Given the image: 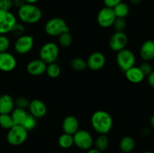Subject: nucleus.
Returning <instances> with one entry per match:
<instances>
[{
    "mask_svg": "<svg viewBox=\"0 0 154 153\" xmlns=\"http://www.w3.org/2000/svg\"><path fill=\"white\" fill-rule=\"evenodd\" d=\"M14 106L24 110L29 107L30 103V101L26 98L22 97V96L17 98L15 100H14Z\"/></svg>",
    "mask_w": 154,
    "mask_h": 153,
    "instance_id": "30",
    "label": "nucleus"
},
{
    "mask_svg": "<svg viewBox=\"0 0 154 153\" xmlns=\"http://www.w3.org/2000/svg\"><path fill=\"white\" fill-rule=\"evenodd\" d=\"M58 143L61 148H69L74 145L73 135L69 134H63L58 139Z\"/></svg>",
    "mask_w": 154,
    "mask_h": 153,
    "instance_id": "23",
    "label": "nucleus"
},
{
    "mask_svg": "<svg viewBox=\"0 0 154 153\" xmlns=\"http://www.w3.org/2000/svg\"><path fill=\"white\" fill-rule=\"evenodd\" d=\"M12 2H13V5L18 8H20L23 4H26L25 0H12Z\"/></svg>",
    "mask_w": 154,
    "mask_h": 153,
    "instance_id": "38",
    "label": "nucleus"
},
{
    "mask_svg": "<svg viewBox=\"0 0 154 153\" xmlns=\"http://www.w3.org/2000/svg\"><path fill=\"white\" fill-rule=\"evenodd\" d=\"M34 44L35 40L32 36L29 34H23L17 38L14 47L18 54L25 55L32 50Z\"/></svg>",
    "mask_w": 154,
    "mask_h": 153,
    "instance_id": "8",
    "label": "nucleus"
},
{
    "mask_svg": "<svg viewBox=\"0 0 154 153\" xmlns=\"http://www.w3.org/2000/svg\"><path fill=\"white\" fill-rule=\"evenodd\" d=\"M70 66L73 70L76 71H82L87 68V61L81 57H75L71 60Z\"/></svg>",
    "mask_w": 154,
    "mask_h": 153,
    "instance_id": "24",
    "label": "nucleus"
},
{
    "mask_svg": "<svg viewBox=\"0 0 154 153\" xmlns=\"http://www.w3.org/2000/svg\"><path fill=\"white\" fill-rule=\"evenodd\" d=\"M125 75L128 80L132 83H140L144 79V75L139 67L133 66L125 71Z\"/></svg>",
    "mask_w": 154,
    "mask_h": 153,
    "instance_id": "18",
    "label": "nucleus"
},
{
    "mask_svg": "<svg viewBox=\"0 0 154 153\" xmlns=\"http://www.w3.org/2000/svg\"><path fill=\"white\" fill-rule=\"evenodd\" d=\"M60 55V48L54 42H48L41 47L39 50V58L47 64L56 62Z\"/></svg>",
    "mask_w": 154,
    "mask_h": 153,
    "instance_id": "4",
    "label": "nucleus"
},
{
    "mask_svg": "<svg viewBox=\"0 0 154 153\" xmlns=\"http://www.w3.org/2000/svg\"><path fill=\"white\" fill-rule=\"evenodd\" d=\"M38 0H25L26 3H28V4H35Z\"/></svg>",
    "mask_w": 154,
    "mask_h": 153,
    "instance_id": "41",
    "label": "nucleus"
},
{
    "mask_svg": "<svg viewBox=\"0 0 154 153\" xmlns=\"http://www.w3.org/2000/svg\"><path fill=\"white\" fill-rule=\"evenodd\" d=\"M129 2H130L132 4L137 5V4H139L140 3H141L142 0H129Z\"/></svg>",
    "mask_w": 154,
    "mask_h": 153,
    "instance_id": "40",
    "label": "nucleus"
},
{
    "mask_svg": "<svg viewBox=\"0 0 154 153\" xmlns=\"http://www.w3.org/2000/svg\"><path fill=\"white\" fill-rule=\"evenodd\" d=\"M114 14L116 15V17L118 18H126L129 14V7L126 3L121 2L115 6L113 8Z\"/></svg>",
    "mask_w": 154,
    "mask_h": 153,
    "instance_id": "22",
    "label": "nucleus"
},
{
    "mask_svg": "<svg viewBox=\"0 0 154 153\" xmlns=\"http://www.w3.org/2000/svg\"><path fill=\"white\" fill-rule=\"evenodd\" d=\"M121 2L122 0H103L105 7L110 8H114L117 4H118Z\"/></svg>",
    "mask_w": 154,
    "mask_h": 153,
    "instance_id": "36",
    "label": "nucleus"
},
{
    "mask_svg": "<svg viewBox=\"0 0 154 153\" xmlns=\"http://www.w3.org/2000/svg\"><path fill=\"white\" fill-rule=\"evenodd\" d=\"M150 125H151V127L154 129V115L152 116L151 118H150Z\"/></svg>",
    "mask_w": 154,
    "mask_h": 153,
    "instance_id": "42",
    "label": "nucleus"
},
{
    "mask_svg": "<svg viewBox=\"0 0 154 153\" xmlns=\"http://www.w3.org/2000/svg\"><path fill=\"white\" fill-rule=\"evenodd\" d=\"M139 68L141 69V70L142 71V73L144 74V76H148L152 71H153V67H152L151 64L149 63V62H145L141 63L139 65Z\"/></svg>",
    "mask_w": 154,
    "mask_h": 153,
    "instance_id": "34",
    "label": "nucleus"
},
{
    "mask_svg": "<svg viewBox=\"0 0 154 153\" xmlns=\"http://www.w3.org/2000/svg\"><path fill=\"white\" fill-rule=\"evenodd\" d=\"M62 128L64 133L74 135L79 130V122L74 116H68L63 119Z\"/></svg>",
    "mask_w": 154,
    "mask_h": 153,
    "instance_id": "16",
    "label": "nucleus"
},
{
    "mask_svg": "<svg viewBox=\"0 0 154 153\" xmlns=\"http://www.w3.org/2000/svg\"><path fill=\"white\" fill-rule=\"evenodd\" d=\"M140 56L145 62H150L154 58V40H145L140 48Z\"/></svg>",
    "mask_w": 154,
    "mask_h": 153,
    "instance_id": "17",
    "label": "nucleus"
},
{
    "mask_svg": "<svg viewBox=\"0 0 154 153\" xmlns=\"http://www.w3.org/2000/svg\"><path fill=\"white\" fill-rule=\"evenodd\" d=\"M28 113L26 112V110L20 109V108H14L11 112V116L14 122V124L17 125H22L24 120L26 118Z\"/></svg>",
    "mask_w": 154,
    "mask_h": 153,
    "instance_id": "20",
    "label": "nucleus"
},
{
    "mask_svg": "<svg viewBox=\"0 0 154 153\" xmlns=\"http://www.w3.org/2000/svg\"><path fill=\"white\" fill-rule=\"evenodd\" d=\"M147 82L150 86L154 88V70L147 76Z\"/></svg>",
    "mask_w": 154,
    "mask_h": 153,
    "instance_id": "37",
    "label": "nucleus"
},
{
    "mask_svg": "<svg viewBox=\"0 0 154 153\" xmlns=\"http://www.w3.org/2000/svg\"><path fill=\"white\" fill-rule=\"evenodd\" d=\"M29 110L31 115L36 118H41L47 114L48 108L46 104L40 99H34L31 100L29 106Z\"/></svg>",
    "mask_w": 154,
    "mask_h": 153,
    "instance_id": "14",
    "label": "nucleus"
},
{
    "mask_svg": "<svg viewBox=\"0 0 154 153\" xmlns=\"http://www.w3.org/2000/svg\"><path fill=\"white\" fill-rule=\"evenodd\" d=\"M128 37L126 34L120 32H115L109 39V46L112 50L118 52L125 49L127 46Z\"/></svg>",
    "mask_w": 154,
    "mask_h": 153,
    "instance_id": "11",
    "label": "nucleus"
},
{
    "mask_svg": "<svg viewBox=\"0 0 154 153\" xmlns=\"http://www.w3.org/2000/svg\"><path fill=\"white\" fill-rule=\"evenodd\" d=\"M115 32H123L126 27V22L124 18H118L117 17L114 20V24H113Z\"/></svg>",
    "mask_w": 154,
    "mask_h": 153,
    "instance_id": "31",
    "label": "nucleus"
},
{
    "mask_svg": "<svg viewBox=\"0 0 154 153\" xmlns=\"http://www.w3.org/2000/svg\"><path fill=\"white\" fill-rule=\"evenodd\" d=\"M46 73L49 77L55 79L58 77L61 74V68L56 62L51 63L47 65Z\"/></svg>",
    "mask_w": 154,
    "mask_h": 153,
    "instance_id": "26",
    "label": "nucleus"
},
{
    "mask_svg": "<svg viewBox=\"0 0 154 153\" xmlns=\"http://www.w3.org/2000/svg\"><path fill=\"white\" fill-rule=\"evenodd\" d=\"M74 144L82 150H89L93 145L91 134L86 130H78L73 135Z\"/></svg>",
    "mask_w": 154,
    "mask_h": 153,
    "instance_id": "7",
    "label": "nucleus"
},
{
    "mask_svg": "<svg viewBox=\"0 0 154 153\" xmlns=\"http://www.w3.org/2000/svg\"><path fill=\"white\" fill-rule=\"evenodd\" d=\"M116 18L113 8L104 7L98 13L97 22L101 27L108 28L112 26Z\"/></svg>",
    "mask_w": 154,
    "mask_h": 153,
    "instance_id": "10",
    "label": "nucleus"
},
{
    "mask_svg": "<svg viewBox=\"0 0 154 153\" xmlns=\"http://www.w3.org/2000/svg\"><path fill=\"white\" fill-rule=\"evenodd\" d=\"M0 1H1V0H0Z\"/></svg>",
    "mask_w": 154,
    "mask_h": 153,
    "instance_id": "45",
    "label": "nucleus"
},
{
    "mask_svg": "<svg viewBox=\"0 0 154 153\" xmlns=\"http://www.w3.org/2000/svg\"><path fill=\"white\" fill-rule=\"evenodd\" d=\"M48 64L41 58H36L30 61L26 65V71L32 76H40L46 72Z\"/></svg>",
    "mask_w": 154,
    "mask_h": 153,
    "instance_id": "15",
    "label": "nucleus"
},
{
    "mask_svg": "<svg viewBox=\"0 0 154 153\" xmlns=\"http://www.w3.org/2000/svg\"><path fill=\"white\" fill-rule=\"evenodd\" d=\"M106 62V58L102 52L96 51L90 54L87 60V67L92 70L97 71L103 68Z\"/></svg>",
    "mask_w": 154,
    "mask_h": 153,
    "instance_id": "12",
    "label": "nucleus"
},
{
    "mask_svg": "<svg viewBox=\"0 0 154 153\" xmlns=\"http://www.w3.org/2000/svg\"><path fill=\"white\" fill-rule=\"evenodd\" d=\"M18 17L20 21L26 24H35L41 20L42 11L40 8L35 4H25L18 9Z\"/></svg>",
    "mask_w": 154,
    "mask_h": 153,
    "instance_id": "2",
    "label": "nucleus"
},
{
    "mask_svg": "<svg viewBox=\"0 0 154 153\" xmlns=\"http://www.w3.org/2000/svg\"><path fill=\"white\" fill-rule=\"evenodd\" d=\"M10 47V40L5 34H0V52H7Z\"/></svg>",
    "mask_w": 154,
    "mask_h": 153,
    "instance_id": "33",
    "label": "nucleus"
},
{
    "mask_svg": "<svg viewBox=\"0 0 154 153\" xmlns=\"http://www.w3.org/2000/svg\"><path fill=\"white\" fill-rule=\"evenodd\" d=\"M129 153H133V152H129Z\"/></svg>",
    "mask_w": 154,
    "mask_h": 153,
    "instance_id": "44",
    "label": "nucleus"
},
{
    "mask_svg": "<svg viewBox=\"0 0 154 153\" xmlns=\"http://www.w3.org/2000/svg\"><path fill=\"white\" fill-rule=\"evenodd\" d=\"M13 6L12 0H1L0 1V9L5 10H10Z\"/></svg>",
    "mask_w": 154,
    "mask_h": 153,
    "instance_id": "35",
    "label": "nucleus"
},
{
    "mask_svg": "<svg viewBox=\"0 0 154 153\" xmlns=\"http://www.w3.org/2000/svg\"><path fill=\"white\" fill-rule=\"evenodd\" d=\"M14 109V101L8 94L0 96V114H10Z\"/></svg>",
    "mask_w": 154,
    "mask_h": 153,
    "instance_id": "19",
    "label": "nucleus"
},
{
    "mask_svg": "<svg viewBox=\"0 0 154 153\" xmlns=\"http://www.w3.org/2000/svg\"><path fill=\"white\" fill-rule=\"evenodd\" d=\"M17 66V60L11 53L8 52H0V70L11 72Z\"/></svg>",
    "mask_w": 154,
    "mask_h": 153,
    "instance_id": "13",
    "label": "nucleus"
},
{
    "mask_svg": "<svg viewBox=\"0 0 154 153\" xmlns=\"http://www.w3.org/2000/svg\"><path fill=\"white\" fill-rule=\"evenodd\" d=\"M28 130L22 125H14L7 134V141L12 146H20L23 143L28 137Z\"/></svg>",
    "mask_w": 154,
    "mask_h": 153,
    "instance_id": "5",
    "label": "nucleus"
},
{
    "mask_svg": "<svg viewBox=\"0 0 154 153\" xmlns=\"http://www.w3.org/2000/svg\"><path fill=\"white\" fill-rule=\"evenodd\" d=\"M24 32H25V26L23 23L20 22H16L14 26L12 28L11 31L10 32L15 37H20V36L24 34Z\"/></svg>",
    "mask_w": 154,
    "mask_h": 153,
    "instance_id": "32",
    "label": "nucleus"
},
{
    "mask_svg": "<svg viewBox=\"0 0 154 153\" xmlns=\"http://www.w3.org/2000/svg\"><path fill=\"white\" fill-rule=\"evenodd\" d=\"M45 31L49 36L57 37L64 32L70 31L66 21L60 17H54L46 22Z\"/></svg>",
    "mask_w": 154,
    "mask_h": 153,
    "instance_id": "3",
    "label": "nucleus"
},
{
    "mask_svg": "<svg viewBox=\"0 0 154 153\" xmlns=\"http://www.w3.org/2000/svg\"><path fill=\"white\" fill-rule=\"evenodd\" d=\"M36 124H37V118L31 114H28L26 119L24 120L22 126L26 130L29 131V130H33L36 127Z\"/></svg>",
    "mask_w": 154,
    "mask_h": 153,
    "instance_id": "29",
    "label": "nucleus"
},
{
    "mask_svg": "<svg viewBox=\"0 0 154 153\" xmlns=\"http://www.w3.org/2000/svg\"><path fill=\"white\" fill-rule=\"evenodd\" d=\"M116 61L118 67L125 72L130 68L135 66L136 58L132 51L125 48L117 52L116 56Z\"/></svg>",
    "mask_w": 154,
    "mask_h": 153,
    "instance_id": "6",
    "label": "nucleus"
},
{
    "mask_svg": "<svg viewBox=\"0 0 154 153\" xmlns=\"http://www.w3.org/2000/svg\"><path fill=\"white\" fill-rule=\"evenodd\" d=\"M14 125L10 114H0V126L4 129H10Z\"/></svg>",
    "mask_w": 154,
    "mask_h": 153,
    "instance_id": "28",
    "label": "nucleus"
},
{
    "mask_svg": "<svg viewBox=\"0 0 154 153\" xmlns=\"http://www.w3.org/2000/svg\"><path fill=\"white\" fill-rule=\"evenodd\" d=\"M91 125L99 134H108L113 127V118L109 112L98 110L91 116Z\"/></svg>",
    "mask_w": 154,
    "mask_h": 153,
    "instance_id": "1",
    "label": "nucleus"
},
{
    "mask_svg": "<svg viewBox=\"0 0 154 153\" xmlns=\"http://www.w3.org/2000/svg\"><path fill=\"white\" fill-rule=\"evenodd\" d=\"M59 37V44L61 46L64 48H68L72 44L73 42V38L70 32H64L60 34Z\"/></svg>",
    "mask_w": 154,
    "mask_h": 153,
    "instance_id": "27",
    "label": "nucleus"
},
{
    "mask_svg": "<svg viewBox=\"0 0 154 153\" xmlns=\"http://www.w3.org/2000/svg\"><path fill=\"white\" fill-rule=\"evenodd\" d=\"M16 22L17 18L13 13L0 9V34L10 32Z\"/></svg>",
    "mask_w": 154,
    "mask_h": 153,
    "instance_id": "9",
    "label": "nucleus"
},
{
    "mask_svg": "<svg viewBox=\"0 0 154 153\" xmlns=\"http://www.w3.org/2000/svg\"><path fill=\"white\" fill-rule=\"evenodd\" d=\"M109 145V140L107 136V134H100L95 141V146L96 148L102 152L108 148Z\"/></svg>",
    "mask_w": 154,
    "mask_h": 153,
    "instance_id": "25",
    "label": "nucleus"
},
{
    "mask_svg": "<svg viewBox=\"0 0 154 153\" xmlns=\"http://www.w3.org/2000/svg\"><path fill=\"white\" fill-rule=\"evenodd\" d=\"M135 142L132 136H126L121 139L120 142V148L123 153L132 152L135 148Z\"/></svg>",
    "mask_w": 154,
    "mask_h": 153,
    "instance_id": "21",
    "label": "nucleus"
},
{
    "mask_svg": "<svg viewBox=\"0 0 154 153\" xmlns=\"http://www.w3.org/2000/svg\"><path fill=\"white\" fill-rule=\"evenodd\" d=\"M144 153H154L153 152H150V151H147V152H144Z\"/></svg>",
    "mask_w": 154,
    "mask_h": 153,
    "instance_id": "43",
    "label": "nucleus"
},
{
    "mask_svg": "<svg viewBox=\"0 0 154 153\" xmlns=\"http://www.w3.org/2000/svg\"><path fill=\"white\" fill-rule=\"evenodd\" d=\"M87 153H101V152L96 148H91L88 150Z\"/></svg>",
    "mask_w": 154,
    "mask_h": 153,
    "instance_id": "39",
    "label": "nucleus"
}]
</instances>
